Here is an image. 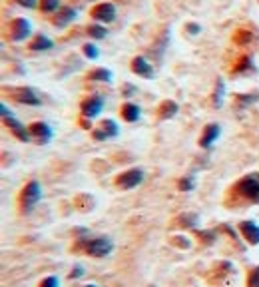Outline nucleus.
Masks as SVG:
<instances>
[{"label": "nucleus", "mask_w": 259, "mask_h": 287, "mask_svg": "<svg viewBox=\"0 0 259 287\" xmlns=\"http://www.w3.org/2000/svg\"><path fill=\"white\" fill-rule=\"evenodd\" d=\"M42 197V191H40V186L38 182H28L26 188L22 190V195H20V203H22V210L24 212H30L34 206L38 203V199Z\"/></svg>", "instance_id": "nucleus-2"}, {"label": "nucleus", "mask_w": 259, "mask_h": 287, "mask_svg": "<svg viewBox=\"0 0 259 287\" xmlns=\"http://www.w3.org/2000/svg\"><path fill=\"white\" fill-rule=\"evenodd\" d=\"M251 38H253V34L249 30H237L235 36H233V40H235L237 44H247V42H251Z\"/></svg>", "instance_id": "nucleus-21"}, {"label": "nucleus", "mask_w": 259, "mask_h": 287, "mask_svg": "<svg viewBox=\"0 0 259 287\" xmlns=\"http://www.w3.org/2000/svg\"><path fill=\"white\" fill-rule=\"evenodd\" d=\"M4 124L10 128V132H12V134H14V136H16L20 142H28V140L32 138V134H30L26 128L22 126L20 122H16L12 116H10V118H4Z\"/></svg>", "instance_id": "nucleus-13"}, {"label": "nucleus", "mask_w": 259, "mask_h": 287, "mask_svg": "<svg viewBox=\"0 0 259 287\" xmlns=\"http://www.w3.org/2000/svg\"><path fill=\"white\" fill-rule=\"evenodd\" d=\"M176 112H178V104H176L174 100H163L162 104H160V108H158V116H160L162 120L174 118Z\"/></svg>", "instance_id": "nucleus-16"}, {"label": "nucleus", "mask_w": 259, "mask_h": 287, "mask_svg": "<svg viewBox=\"0 0 259 287\" xmlns=\"http://www.w3.org/2000/svg\"><path fill=\"white\" fill-rule=\"evenodd\" d=\"M82 50H84V56L90 58V60H96L98 56H100V52H98V48L94 46V44H84Z\"/></svg>", "instance_id": "nucleus-23"}, {"label": "nucleus", "mask_w": 259, "mask_h": 287, "mask_svg": "<svg viewBox=\"0 0 259 287\" xmlns=\"http://www.w3.org/2000/svg\"><path fill=\"white\" fill-rule=\"evenodd\" d=\"M10 94L12 98L16 100V102H20V104H26V106H40V96L34 92L32 88H24V86H20V88H10Z\"/></svg>", "instance_id": "nucleus-4"}, {"label": "nucleus", "mask_w": 259, "mask_h": 287, "mask_svg": "<svg viewBox=\"0 0 259 287\" xmlns=\"http://www.w3.org/2000/svg\"><path fill=\"white\" fill-rule=\"evenodd\" d=\"M74 18H76V10L72 6H64L56 12V16H52V24L58 26V28H64L66 24H70Z\"/></svg>", "instance_id": "nucleus-11"}, {"label": "nucleus", "mask_w": 259, "mask_h": 287, "mask_svg": "<svg viewBox=\"0 0 259 287\" xmlns=\"http://www.w3.org/2000/svg\"><path fill=\"white\" fill-rule=\"evenodd\" d=\"M249 66H251V58H249V56H243V58L239 60V66H235V68H233V72L237 74V72H241V70H247Z\"/></svg>", "instance_id": "nucleus-25"}, {"label": "nucleus", "mask_w": 259, "mask_h": 287, "mask_svg": "<svg viewBox=\"0 0 259 287\" xmlns=\"http://www.w3.org/2000/svg\"><path fill=\"white\" fill-rule=\"evenodd\" d=\"M20 6H24V8H34L36 6V0H16Z\"/></svg>", "instance_id": "nucleus-29"}, {"label": "nucleus", "mask_w": 259, "mask_h": 287, "mask_svg": "<svg viewBox=\"0 0 259 287\" xmlns=\"http://www.w3.org/2000/svg\"><path fill=\"white\" fill-rule=\"evenodd\" d=\"M247 287H259V267H255L249 277H247Z\"/></svg>", "instance_id": "nucleus-24"}, {"label": "nucleus", "mask_w": 259, "mask_h": 287, "mask_svg": "<svg viewBox=\"0 0 259 287\" xmlns=\"http://www.w3.org/2000/svg\"><path fill=\"white\" fill-rule=\"evenodd\" d=\"M84 287H96V285H84Z\"/></svg>", "instance_id": "nucleus-32"}, {"label": "nucleus", "mask_w": 259, "mask_h": 287, "mask_svg": "<svg viewBox=\"0 0 259 287\" xmlns=\"http://www.w3.org/2000/svg\"><path fill=\"white\" fill-rule=\"evenodd\" d=\"M222 94H224V82L220 80L218 82V90H215V98H213V104L215 106H222Z\"/></svg>", "instance_id": "nucleus-26"}, {"label": "nucleus", "mask_w": 259, "mask_h": 287, "mask_svg": "<svg viewBox=\"0 0 259 287\" xmlns=\"http://www.w3.org/2000/svg\"><path fill=\"white\" fill-rule=\"evenodd\" d=\"M28 36H30V22L26 18H14L10 22V40L12 42L26 40Z\"/></svg>", "instance_id": "nucleus-5"}, {"label": "nucleus", "mask_w": 259, "mask_h": 287, "mask_svg": "<svg viewBox=\"0 0 259 287\" xmlns=\"http://www.w3.org/2000/svg\"><path fill=\"white\" fill-rule=\"evenodd\" d=\"M88 34L92 36V38H106V28L102 26V24H92V26H88Z\"/></svg>", "instance_id": "nucleus-22"}, {"label": "nucleus", "mask_w": 259, "mask_h": 287, "mask_svg": "<svg viewBox=\"0 0 259 287\" xmlns=\"http://www.w3.org/2000/svg\"><path fill=\"white\" fill-rule=\"evenodd\" d=\"M132 72L138 74V76H142V78H152V76H154L152 64L148 62L144 56H136V58L132 60Z\"/></svg>", "instance_id": "nucleus-9"}, {"label": "nucleus", "mask_w": 259, "mask_h": 287, "mask_svg": "<svg viewBox=\"0 0 259 287\" xmlns=\"http://www.w3.org/2000/svg\"><path fill=\"white\" fill-rule=\"evenodd\" d=\"M220 126L218 124H209V126H205V132H203V136H201V140H199V146L201 148H209L215 140H218V136H220Z\"/></svg>", "instance_id": "nucleus-14"}, {"label": "nucleus", "mask_w": 259, "mask_h": 287, "mask_svg": "<svg viewBox=\"0 0 259 287\" xmlns=\"http://www.w3.org/2000/svg\"><path fill=\"white\" fill-rule=\"evenodd\" d=\"M40 287H58V277H54V275H50V277H46Z\"/></svg>", "instance_id": "nucleus-27"}, {"label": "nucleus", "mask_w": 259, "mask_h": 287, "mask_svg": "<svg viewBox=\"0 0 259 287\" xmlns=\"http://www.w3.org/2000/svg\"><path fill=\"white\" fill-rule=\"evenodd\" d=\"M82 273H84V271H82V267H76V269H74V273H72L70 277H80Z\"/></svg>", "instance_id": "nucleus-31"}, {"label": "nucleus", "mask_w": 259, "mask_h": 287, "mask_svg": "<svg viewBox=\"0 0 259 287\" xmlns=\"http://www.w3.org/2000/svg\"><path fill=\"white\" fill-rule=\"evenodd\" d=\"M188 30H190V34H197V32H199V26L192 22V24H188Z\"/></svg>", "instance_id": "nucleus-30"}, {"label": "nucleus", "mask_w": 259, "mask_h": 287, "mask_svg": "<svg viewBox=\"0 0 259 287\" xmlns=\"http://www.w3.org/2000/svg\"><path fill=\"white\" fill-rule=\"evenodd\" d=\"M40 10L46 12V14L60 10V0H40Z\"/></svg>", "instance_id": "nucleus-20"}, {"label": "nucleus", "mask_w": 259, "mask_h": 287, "mask_svg": "<svg viewBox=\"0 0 259 287\" xmlns=\"http://www.w3.org/2000/svg\"><path fill=\"white\" fill-rule=\"evenodd\" d=\"M114 136H118V124L114 120H104L100 128L94 130L96 140H108V138H114Z\"/></svg>", "instance_id": "nucleus-10"}, {"label": "nucleus", "mask_w": 259, "mask_h": 287, "mask_svg": "<svg viewBox=\"0 0 259 287\" xmlns=\"http://www.w3.org/2000/svg\"><path fill=\"white\" fill-rule=\"evenodd\" d=\"M30 134L36 138V142L46 144L52 138V128L48 126V124H44V122H34L32 126H30Z\"/></svg>", "instance_id": "nucleus-12"}, {"label": "nucleus", "mask_w": 259, "mask_h": 287, "mask_svg": "<svg viewBox=\"0 0 259 287\" xmlns=\"http://www.w3.org/2000/svg\"><path fill=\"white\" fill-rule=\"evenodd\" d=\"M192 188H194V180H192V178H186V180H182V182H180V190L190 191Z\"/></svg>", "instance_id": "nucleus-28"}, {"label": "nucleus", "mask_w": 259, "mask_h": 287, "mask_svg": "<svg viewBox=\"0 0 259 287\" xmlns=\"http://www.w3.org/2000/svg\"><path fill=\"white\" fill-rule=\"evenodd\" d=\"M88 80H92V82H110L112 80V72L106 70V68H96V70H92L88 74Z\"/></svg>", "instance_id": "nucleus-19"}, {"label": "nucleus", "mask_w": 259, "mask_h": 287, "mask_svg": "<svg viewBox=\"0 0 259 287\" xmlns=\"http://www.w3.org/2000/svg\"><path fill=\"white\" fill-rule=\"evenodd\" d=\"M102 106H104V98L102 96H90V98H86L84 102H82V116L84 118H96L98 114L102 112Z\"/></svg>", "instance_id": "nucleus-7"}, {"label": "nucleus", "mask_w": 259, "mask_h": 287, "mask_svg": "<svg viewBox=\"0 0 259 287\" xmlns=\"http://www.w3.org/2000/svg\"><path fill=\"white\" fill-rule=\"evenodd\" d=\"M235 190L239 191L245 199L253 201V203H259V174H247L243 180L237 182Z\"/></svg>", "instance_id": "nucleus-1"}, {"label": "nucleus", "mask_w": 259, "mask_h": 287, "mask_svg": "<svg viewBox=\"0 0 259 287\" xmlns=\"http://www.w3.org/2000/svg\"><path fill=\"white\" fill-rule=\"evenodd\" d=\"M120 114H122V118H124L126 122H136V120L140 118V108H138L136 104H132V102H126V104L122 106Z\"/></svg>", "instance_id": "nucleus-17"}, {"label": "nucleus", "mask_w": 259, "mask_h": 287, "mask_svg": "<svg viewBox=\"0 0 259 287\" xmlns=\"http://www.w3.org/2000/svg\"><path fill=\"white\" fill-rule=\"evenodd\" d=\"M112 241L108 239V237H98V239H92L88 245H86V250H88V254L94 255V257H104V255H108L112 252Z\"/></svg>", "instance_id": "nucleus-8"}, {"label": "nucleus", "mask_w": 259, "mask_h": 287, "mask_svg": "<svg viewBox=\"0 0 259 287\" xmlns=\"http://www.w3.org/2000/svg\"><path fill=\"white\" fill-rule=\"evenodd\" d=\"M142 180H144V172L136 168V170L124 172V174L116 180V184H118L122 190H132V188H136L138 184H142Z\"/></svg>", "instance_id": "nucleus-6"}, {"label": "nucleus", "mask_w": 259, "mask_h": 287, "mask_svg": "<svg viewBox=\"0 0 259 287\" xmlns=\"http://www.w3.org/2000/svg\"><path fill=\"white\" fill-rule=\"evenodd\" d=\"M90 16L96 22H112L116 18V6L112 2H100L90 10Z\"/></svg>", "instance_id": "nucleus-3"}, {"label": "nucleus", "mask_w": 259, "mask_h": 287, "mask_svg": "<svg viewBox=\"0 0 259 287\" xmlns=\"http://www.w3.org/2000/svg\"><path fill=\"white\" fill-rule=\"evenodd\" d=\"M239 227H241L245 239H247L251 245H257L259 243V225H255L253 222H243Z\"/></svg>", "instance_id": "nucleus-15"}, {"label": "nucleus", "mask_w": 259, "mask_h": 287, "mask_svg": "<svg viewBox=\"0 0 259 287\" xmlns=\"http://www.w3.org/2000/svg\"><path fill=\"white\" fill-rule=\"evenodd\" d=\"M50 48H52V40L48 36H42V34L34 36V40L30 42V50H34V52H38V50H50Z\"/></svg>", "instance_id": "nucleus-18"}]
</instances>
